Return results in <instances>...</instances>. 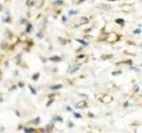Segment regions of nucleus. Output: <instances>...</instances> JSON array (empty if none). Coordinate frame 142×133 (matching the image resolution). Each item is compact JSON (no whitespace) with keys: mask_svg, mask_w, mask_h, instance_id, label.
Segmentation results:
<instances>
[{"mask_svg":"<svg viewBox=\"0 0 142 133\" xmlns=\"http://www.w3.org/2000/svg\"><path fill=\"white\" fill-rule=\"evenodd\" d=\"M89 116H91V117H93V115H92V114H89Z\"/></svg>","mask_w":142,"mask_h":133,"instance_id":"7c9ffc66","label":"nucleus"},{"mask_svg":"<svg viewBox=\"0 0 142 133\" xmlns=\"http://www.w3.org/2000/svg\"><path fill=\"white\" fill-rule=\"evenodd\" d=\"M52 102H53V100H49V102L46 104V107H49L51 104H52Z\"/></svg>","mask_w":142,"mask_h":133,"instance_id":"412c9836","label":"nucleus"},{"mask_svg":"<svg viewBox=\"0 0 142 133\" xmlns=\"http://www.w3.org/2000/svg\"><path fill=\"white\" fill-rule=\"evenodd\" d=\"M77 11H69V15H72V14H77Z\"/></svg>","mask_w":142,"mask_h":133,"instance_id":"f3484780","label":"nucleus"},{"mask_svg":"<svg viewBox=\"0 0 142 133\" xmlns=\"http://www.w3.org/2000/svg\"><path fill=\"white\" fill-rule=\"evenodd\" d=\"M86 107H87V104H86L85 101H80V102H78L76 105V107H77V109H84Z\"/></svg>","mask_w":142,"mask_h":133,"instance_id":"f03ea898","label":"nucleus"},{"mask_svg":"<svg viewBox=\"0 0 142 133\" xmlns=\"http://www.w3.org/2000/svg\"><path fill=\"white\" fill-rule=\"evenodd\" d=\"M59 40H60V42H61L62 44H66V43H67V42H66L65 40H63V39H62V38H60V37L59 38Z\"/></svg>","mask_w":142,"mask_h":133,"instance_id":"5701e85b","label":"nucleus"},{"mask_svg":"<svg viewBox=\"0 0 142 133\" xmlns=\"http://www.w3.org/2000/svg\"><path fill=\"white\" fill-rule=\"evenodd\" d=\"M62 21H63V22H65L66 21H67V19H66V17H64V16H63V18H62Z\"/></svg>","mask_w":142,"mask_h":133,"instance_id":"bb28decb","label":"nucleus"},{"mask_svg":"<svg viewBox=\"0 0 142 133\" xmlns=\"http://www.w3.org/2000/svg\"><path fill=\"white\" fill-rule=\"evenodd\" d=\"M33 4H34V2H33L32 0H28V1H27V5H28V6H31Z\"/></svg>","mask_w":142,"mask_h":133,"instance_id":"4468645a","label":"nucleus"},{"mask_svg":"<svg viewBox=\"0 0 142 133\" xmlns=\"http://www.w3.org/2000/svg\"><path fill=\"white\" fill-rule=\"evenodd\" d=\"M39 121H40V118L37 117V118L35 120V122H34V123H35V124H37V123H39Z\"/></svg>","mask_w":142,"mask_h":133,"instance_id":"4be33fe9","label":"nucleus"},{"mask_svg":"<svg viewBox=\"0 0 142 133\" xmlns=\"http://www.w3.org/2000/svg\"><path fill=\"white\" fill-rule=\"evenodd\" d=\"M128 105H129V103H128V102H126V103H124V107H128Z\"/></svg>","mask_w":142,"mask_h":133,"instance_id":"a878e982","label":"nucleus"},{"mask_svg":"<svg viewBox=\"0 0 142 133\" xmlns=\"http://www.w3.org/2000/svg\"><path fill=\"white\" fill-rule=\"evenodd\" d=\"M84 1H85V0H80V1H79V3H83Z\"/></svg>","mask_w":142,"mask_h":133,"instance_id":"2f4dec72","label":"nucleus"},{"mask_svg":"<svg viewBox=\"0 0 142 133\" xmlns=\"http://www.w3.org/2000/svg\"><path fill=\"white\" fill-rule=\"evenodd\" d=\"M52 127H53L52 124H49V125L46 127V131H48V132H49V131H51L52 129Z\"/></svg>","mask_w":142,"mask_h":133,"instance_id":"ddd939ff","label":"nucleus"},{"mask_svg":"<svg viewBox=\"0 0 142 133\" xmlns=\"http://www.w3.org/2000/svg\"><path fill=\"white\" fill-rule=\"evenodd\" d=\"M62 87L61 84H57V85H53V86H52L51 89L52 90H58V89H60Z\"/></svg>","mask_w":142,"mask_h":133,"instance_id":"6e6552de","label":"nucleus"},{"mask_svg":"<svg viewBox=\"0 0 142 133\" xmlns=\"http://www.w3.org/2000/svg\"><path fill=\"white\" fill-rule=\"evenodd\" d=\"M50 60L54 61V62H59V61L61 60V58H60L58 56H54V57H51V58H50Z\"/></svg>","mask_w":142,"mask_h":133,"instance_id":"39448f33","label":"nucleus"},{"mask_svg":"<svg viewBox=\"0 0 142 133\" xmlns=\"http://www.w3.org/2000/svg\"><path fill=\"white\" fill-rule=\"evenodd\" d=\"M74 115H75V117H76V118H82L81 115L80 114H78V113H74Z\"/></svg>","mask_w":142,"mask_h":133,"instance_id":"dca6fc26","label":"nucleus"},{"mask_svg":"<svg viewBox=\"0 0 142 133\" xmlns=\"http://www.w3.org/2000/svg\"><path fill=\"white\" fill-rule=\"evenodd\" d=\"M138 90V85H136V86H135V91H137Z\"/></svg>","mask_w":142,"mask_h":133,"instance_id":"cd10ccee","label":"nucleus"},{"mask_svg":"<svg viewBox=\"0 0 142 133\" xmlns=\"http://www.w3.org/2000/svg\"><path fill=\"white\" fill-rule=\"evenodd\" d=\"M2 101H3V99H2V98H0V103H1Z\"/></svg>","mask_w":142,"mask_h":133,"instance_id":"473e14b6","label":"nucleus"},{"mask_svg":"<svg viewBox=\"0 0 142 133\" xmlns=\"http://www.w3.org/2000/svg\"><path fill=\"white\" fill-rule=\"evenodd\" d=\"M39 75H39V73H36V74H35L32 76V79L34 80V81H36V80H37V79H38Z\"/></svg>","mask_w":142,"mask_h":133,"instance_id":"f8f14e48","label":"nucleus"},{"mask_svg":"<svg viewBox=\"0 0 142 133\" xmlns=\"http://www.w3.org/2000/svg\"><path fill=\"white\" fill-rule=\"evenodd\" d=\"M140 47H141V48H142V44H140Z\"/></svg>","mask_w":142,"mask_h":133,"instance_id":"f704fd0d","label":"nucleus"},{"mask_svg":"<svg viewBox=\"0 0 142 133\" xmlns=\"http://www.w3.org/2000/svg\"><path fill=\"white\" fill-rule=\"evenodd\" d=\"M77 42H79L80 44H82L83 45H84V46H87L88 45V43L87 42H85V41H84V40H81V39H77Z\"/></svg>","mask_w":142,"mask_h":133,"instance_id":"9b49d317","label":"nucleus"},{"mask_svg":"<svg viewBox=\"0 0 142 133\" xmlns=\"http://www.w3.org/2000/svg\"><path fill=\"white\" fill-rule=\"evenodd\" d=\"M111 55H108V56H102V59H107V58H110Z\"/></svg>","mask_w":142,"mask_h":133,"instance_id":"b1692460","label":"nucleus"},{"mask_svg":"<svg viewBox=\"0 0 142 133\" xmlns=\"http://www.w3.org/2000/svg\"><path fill=\"white\" fill-rule=\"evenodd\" d=\"M116 22L118 23V24H120L121 26H124V21L123 19H116Z\"/></svg>","mask_w":142,"mask_h":133,"instance_id":"0eeeda50","label":"nucleus"},{"mask_svg":"<svg viewBox=\"0 0 142 133\" xmlns=\"http://www.w3.org/2000/svg\"><path fill=\"white\" fill-rule=\"evenodd\" d=\"M37 37H39V38H42V33H38V34H37Z\"/></svg>","mask_w":142,"mask_h":133,"instance_id":"393cba45","label":"nucleus"},{"mask_svg":"<svg viewBox=\"0 0 142 133\" xmlns=\"http://www.w3.org/2000/svg\"><path fill=\"white\" fill-rule=\"evenodd\" d=\"M67 110H68V111H71V108H70L69 107H67Z\"/></svg>","mask_w":142,"mask_h":133,"instance_id":"c85d7f7f","label":"nucleus"},{"mask_svg":"<svg viewBox=\"0 0 142 133\" xmlns=\"http://www.w3.org/2000/svg\"><path fill=\"white\" fill-rule=\"evenodd\" d=\"M108 1H111V2H113V1H116V0H108Z\"/></svg>","mask_w":142,"mask_h":133,"instance_id":"72a5a7b5","label":"nucleus"},{"mask_svg":"<svg viewBox=\"0 0 142 133\" xmlns=\"http://www.w3.org/2000/svg\"><path fill=\"white\" fill-rule=\"evenodd\" d=\"M55 120H56V121H59V122H63V119L61 118V117H59V116H57V117H56V118H55Z\"/></svg>","mask_w":142,"mask_h":133,"instance_id":"a211bd4d","label":"nucleus"},{"mask_svg":"<svg viewBox=\"0 0 142 133\" xmlns=\"http://www.w3.org/2000/svg\"><path fill=\"white\" fill-rule=\"evenodd\" d=\"M31 30H32V25H31L30 23H29L28 26H27V29H26V32H27V33H30Z\"/></svg>","mask_w":142,"mask_h":133,"instance_id":"423d86ee","label":"nucleus"},{"mask_svg":"<svg viewBox=\"0 0 142 133\" xmlns=\"http://www.w3.org/2000/svg\"><path fill=\"white\" fill-rule=\"evenodd\" d=\"M81 65L80 64H76V65H73V66H70L69 68V72L70 74H72V73H75L76 71H77L79 68H80Z\"/></svg>","mask_w":142,"mask_h":133,"instance_id":"f257e3e1","label":"nucleus"},{"mask_svg":"<svg viewBox=\"0 0 142 133\" xmlns=\"http://www.w3.org/2000/svg\"><path fill=\"white\" fill-rule=\"evenodd\" d=\"M64 4L63 0H57V1H55L54 2L55 5H61V4Z\"/></svg>","mask_w":142,"mask_h":133,"instance_id":"9d476101","label":"nucleus"},{"mask_svg":"<svg viewBox=\"0 0 142 133\" xmlns=\"http://www.w3.org/2000/svg\"><path fill=\"white\" fill-rule=\"evenodd\" d=\"M88 19L85 18V17H82V18H80V20H79V23L77 24V26H79V25H83V24H87L88 23Z\"/></svg>","mask_w":142,"mask_h":133,"instance_id":"7ed1b4c3","label":"nucleus"},{"mask_svg":"<svg viewBox=\"0 0 142 133\" xmlns=\"http://www.w3.org/2000/svg\"><path fill=\"white\" fill-rule=\"evenodd\" d=\"M2 9H3V7H2V5H1V4H0V12L2 11Z\"/></svg>","mask_w":142,"mask_h":133,"instance_id":"c756f323","label":"nucleus"},{"mask_svg":"<svg viewBox=\"0 0 142 133\" xmlns=\"http://www.w3.org/2000/svg\"><path fill=\"white\" fill-rule=\"evenodd\" d=\"M99 7L103 9V10H109V9H111V5L107 4H101L99 5Z\"/></svg>","mask_w":142,"mask_h":133,"instance_id":"20e7f679","label":"nucleus"},{"mask_svg":"<svg viewBox=\"0 0 142 133\" xmlns=\"http://www.w3.org/2000/svg\"><path fill=\"white\" fill-rule=\"evenodd\" d=\"M24 131L27 133H29V132H35L36 130L34 129H32V128H26V129H24Z\"/></svg>","mask_w":142,"mask_h":133,"instance_id":"1a4fd4ad","label":"nucleus"},{"mask_svg":"<svg viewBox=\"0 0 142 133\" xmlns=\"http://www.w3.org/2000/svg\"><path fill=\"white\" fill-rule=\"evenodd\" d=\"M29 90H30V91H31V92H32L33 94H36V91H35V90H34V88H33L32 86H31V85H29Z\"/></svg>","mask_w":142,"mask_h":133,"instance_id":"2eb2a0df","label":"nucleus"},{"mask_svg":"<svg viewBox=\"0 0 142 133\" xmlns=\"http://www.w3.org/2000/svg\"><path fill=\"white\" fill-rule=\"evenodd\" d=\"M121 74V71H116V72H113L112 75H120Z\"/></svg>","mask_w":142,"mask_h":133,"instance_id":"6ab92c4d","label":"nucleus"},{"mask_svg":"<svg viewBox=\"0 0 142 133\" xmlns=\"http://www.w3.org/2000/svg\"><path fill=\"white\" fill-rule=\"evenodd\" d=\"M133 33H134V34H140V33H141V30L138 29H135Z\"/></svg>","mask_w":142,"mask_h":133,"instance_id":"aec40b11","label":"nucleus"}]
</instances>
